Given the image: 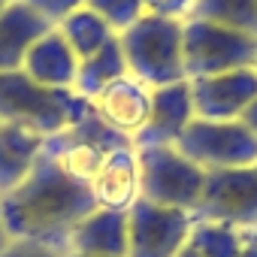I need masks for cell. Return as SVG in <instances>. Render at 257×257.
<instances>
[{
	"mask_svg": "<svg viewBox=\"0 0 257 257\" xmlns=\"http://www.w3.org/2000/svg\"><path fill=\"white\" fill-rule=\"evenodd\" d=\"M97 209L91 185L76 182L46 149L34 161L22 185L0 197V221L10 239L40 242L58 254H70L73 227Z\"/></svg>",
	"mask_w": 257,
	"mask_h": 257,
	"instance_id": "obj_1",
	"label": "cell"
},
{
	"mask_svg": "<svg viewBox=\"0 0 257 257\" xmlns=\"http://www.w3.org/2000/svg\"><path fill=\"white\" fill-rule=\"evenodd\" d=\"M91 112V100L73 88L37 85L25 70L0 73V124H22L43 137H55Z\"/></svg>",
	"mask_w": 257,
	"mask_h": 257,
	"instance_id": "obj_2",
	"label": "cell"
},
{
	"mask_svg": "<svg viewBox=\"0 0 257 257\" xmlns=\"http://www.w3.org/2000/svg\"><path fill=\"white\" fill-rule=\"evenodd\" d=\"M127 61V76L140 79L146 88H164L185 82L182 61V22L143 16L124 34H118Z\"/></svg>",
	"mask_w": 257,
	"mask_h": 257,
	"instance_id": "obj_3",
	"label": "cell"
},
{
	"mask_svg": "<svg viewBox=\"0 0 257 257\" xmlns=\"http://www.w3.org/2000/svg\"><path fill=\"white\" fill-rule=\"evenodd\" d=\"M254 58H257V37L203 19L182 22L185 79H206V76L254 67Z\"/></svg>",
	"mask_w": 257,
	"mask_h": 257,
	"instance_id": "obj_4",
	"label": "cell"
},
{
	"mask_svg": "<svg viewBox=\"0 0 257 257\" xmlns=\"http://www.w3.org/2000/svg\"><path fill=\"white\" fill-rule=\"evenodd\" d=\"M137 164H140V197L194 215L203 194L206 170L179 155L173 146L137 149Z\"/></svg>",
	"mask_w": 257,
	"mask_h": 257,
	"instance_id": "obj_5",
	"label": "cell"
},
{
	"mask_svg": "<svg viewBox=\"0 0 257 257\" xmlns=\"http://www.w3.org/2000/svg\"><path fill=\"white\" fill-rule=\"evenodd\" d=\"M173 149L200 170H239L257 164V137L242 121L194 118Z\"/></svg>",
	"mask_w": 257,
	"mask_h": 257,
	"instance_id": "obj_6",
	"label": "cell"
},
{
	"mask_svg": "<svg viewBox=\"0 0 257 257\" xmlns=\"http://www.w3.org/2000/svg\"><path fill=\"white\" fill-rule=\"evenodd\" d=\"M194 221H215L236 230L257 227V170H206Z\"/></svg>",
	"mask_w": 257,
	"mask_h": 257,
	"instance_id": "obj_7",
	"label": "cell"
},
{
	"mask_svg": "<svg viewBox=\"0 0 257 257\" xmlns=\"http://www.w3.org/2000/svg\"><path fill=\"white\" fill-rule=\"evenodd\" d=\"M124 143H134L131 137H121L118 131L106 127L94 109L73 127L55 134V137H46V149L55 155V161L82 185H91L94 176L100 173L103 161Z\"/></svg>",
	"mask_w": 257,
	"mask_h": 257,
	"instance_id": "obj_8",
	"label": "cell"
},
{
	"mask_svg": "<svg viewBox=\"0 0 257 257\" xmlns=\"http://www.w3.org/2000/svg\"><path fill=\"white\" fill-rule=\"evenodd\" d=\"M194 230V215L146 197L127 209V257H176Z\"/></svg>",
	"mask_w": 257,
	"mask_h": 257,
	"instance_id": "obj_9",
	"label": "cell"
},
{
	"mask_svg": "<svg viewBox=\"0 0 257 257\" xmlns=\"http://www.w3.org/2000/svg\"><path fill=\"white\" fill-rule=\"evenodd\" d=\"M191 82L194 118L203 121H239L242 112L257 100V70L242 67Z\"/></svg>",
	"mask_w": 257,
	"mask_h": 257,
	"instance_id": "obj_10",
	"label": "cell"
},
{
	"mask_svg": "<svg viewBox=\"0 0 257 257\" xmlns=\"http://www.w3.org/2000/svg\"><path fill=\"white\" fill-rule=\"evenodd\" d=\"M194 121V103H191V82H176L164 88H152V112L143 131L134 137L137 149L152 146H176V140L185 134V127Z\"/></svg>",
	"mask_w": 257,
	"mask_h": 257,
	"instance_id": "obj_11",
	"label": "cell"
},
{
	"mask_svg": "<svg viewBox=\"0 0 257 257\" xmlns=\"http://www.w3.org/2000/svg\"><path fill=\"white\" fill-rule=\"evenodd\" d=\"M94 115L118 131L121 137H137L143 131V124L149 121L152 112V88H146L140 79L134 76H121L112 85H106L94 100H91Z\"/></svg>",
	"mask_w": 257,
	"mask_h": 257,
	"instance_id": "obj_12",
	"label": "cell"
},
{
	"mask_svg": "<svg viewBox=\"0 0 257 257\" xmlns=\"http://www.w3.org/2000/svg\"><path fill=\"white\" fill-rule=\"evenodd\" d=\"M91 194L97 209H121L127 212L140 197V164H137V146L124 143L118 146L100 167V173L91 182Z\"/></svg>",
	"mask_w": 257,
	"mask_h": 257,
	"instance_id": "obj_13",
	"label": "cell"
},
{
	"mask_svg": "<svg viewBox=\"0 0 257 257\" xmlns=\"http://www.w3.org/2000/svg\"><path fill=\"white\" fill-rule=\"evenodd\" d=\"M70 254L88 257H127V212L94 209L85 215L70 236Z\"/></svg>",
	"mask_w": 257,
	"mask_h": 257,
	"instance_id": "obj_14",
	"label": "cell"
},
{
	"mask_svg": "<svg viewBox=\"0 0 257 257\" xmlns=\"http://www.w3.org/2000/svg\"><path fill=\"white\" fill-rule=\"evenodd\" d=\"M52 28L55 25H49L40 13H34L25 0L7 4V10L0 13V73L22 70L31 46Z\"/></svg>",
	"mask_w": 257,
	"mask_h": 257,
	"instance_id": "obj_15",
	"label": "cell"
},
{
	"mask_svg": "<svg viewBox=\"0 0 257 257\" xmlns=\"http://www.w3.org/2000/svg\"><path fill=\"white\" fill-rule=\"evenodd\" d=\"M22 70L37 85H46V88H73L76 85V73H79V58L73 55V49L61 37V31L52 28L49 34H43L31 46V52L25 55Z\"/></svg>",
	"mask_w": 257,
	"mask_h": 257,
	"instance_id": "obj_16",
	"label": "cell"
},
{
	"mask_svg": "<svg viewBox=\"0 0 257 257\" xmlns=\"http://www.w3.org/2000/svg\"><path fill=\"white\" fill-rule=\"evenodd\" d=\"M46 137L22 124H0V197L25 182Z\"/></svg>",
	"mask_w": 257,
	"mask_h": 257,
	"instance_id": "obj_17",
	"label": "cell"
},
{
	"mask_svg": "<svg viewBox=\"0 0 257 257\" xmlns=\"http://www.w3.org/2000/svg\"><path fill=\"white\" fill-rule=\"evenodd\" d=\"M121 76H127V61H124V52H121V40L115 34L103 49H97L91 58L79 61V73H76L73 91L79 97H85V100H94L106 85H112Z\"/></svg>",
	"mask_w": 257,
	"mask_h": 257,
	"instance_id": "obj_18",
	"label": "cell"
},
{
	"mask_svg": "<svg viewBox=\"0 0 257 257\" xmlns=\"http://www.w3.org/2000/svg\"><path fill=\"white\" fill-rule=\"evenodd\" d=\"M58 31H61V37L70 43V49H73V55H76L79 61L91 58L97 49H103V46L115 37V31H112L97 13H91L88 7H82V10H76L73 16H67V19L58 25Z\"/></svg>",
	"mask_w": 257,
	"mask_h": 257,
	"instance_id": "obj_19",
	"label": "cell"
},
{
	"mask_svg": "<svg viewBox=\"0 0 257 257\" xmlns=\"http://www.w3.org/2000/svg\"><path fill=\"white\" fill-rule=\"evenodd\" d=\"M191 19L215 22L257 37V0H197Z\"/></svg>",
	"mask_w": 257,
	"mask_h": 257,
	"instance_id": "obj_20",
	"label": "cell"
},
{
	"mask_svg": "<svg viewBox=\"0 0 257 257\" xmlns=\"http://www.w3.org/2000/svg\"><path fill=\"white\" fill-rule=\"evenodd\" d=\"M188 245L203 257H239L242 254V230L215 224V221H194Z\"/></svg>",
	"mask_w": 257,
	"mask_h": 257,
	"instance_id": "obj_21",
	"label": "cell"
},
{
	"mask_svg": "<svg viewBox=\"0 0 257 257\" xmlns=\"http://www.w3.org/2000/svg\"><path fill=\"white\" fill-rule=\"evenodd\" d=\"M85 7L91 13H97L115 34H124L134 22H140L146 16L143 0H85Z\"/></svg>",
	"mask_w": 257,
	"mask_h": 257,
	"instance_id": "obj_22",
	"label": "cell"
},
{
	"mask_svg": "<svg viewBox=\"0 0 257 257\" xmlns=\"http://www.w3.org/2000/svg\"><path fill=\"white\" fill-rule=\"evenodd\" d=\"M25 4H28L34 13H40L49 25L58 28L67 16H73L76 10L85 7V0H25Z\"/></svg>",
	"mask_w": 257,
	"mask_h": 257,
	"instance_id": "obj_23",
	"label": "cell"
},
{
	"mask_svg": "<svg viewBox=\"0 0 257 257\" xmlns=\"http://www.w3.org/2000/svg\"><path fill=\"white\" fill-rule=\"evenodd\" d=\"M197 7V0H143V10L146 16H158V19H176V22H185L191 19Z\"/></svg>",
	"mask_w": 257,
	"mask_h": 257,
	"instance_id": "obj_24",
	"label": "cell"
},
{
	"mask_svg": "<svg viewBox=\"0 0 257 257\" xmlns=\"http://www.w3.org/2000/svg\"><path fill=\"white\" fill-rule=\"evenodd\" d=\"M0 257H67V254H58L55 248L49 245H40V242H25V239H10V245L0 251Z\"/></svg>",
	"mask_w": 257,
	"mask_h": 257,
	"instance_id": "obj_25",
	"label": "cell"
},
{
	"mask_svg": "<svg viewBox=\"0 0 257 257\" xmlns=\"http://www.w3.org/2000/svg\"><path fill=\"white\" fill-rule=\"evenodd\" d=\"M239 257H257V227L242 230V254Z\"/></svg>",
	"mask_w": 257,
	"mask_h": 257,
	"instance_id": "obj_26",
	"label": "cell"
},
{
	"mask_svg": "<svg viewBox=\"0 0 257 257\" xmlns=\"http://www.w3.org/2000/svg\"><path fill=\"white\" fill-rule=\"evenodd\" d=\"M239 121H242V124L248 127V131H251V134L257 137V100H254V103H251V106H248V109L242 112V118H239Z\"/></svg>",
	"mask_w": 257,
	"mask_h": 257,
	"instance_id": "obj_27",
	"label": "cell"
},
{
	"mask_svg": "<svg viewBox=\"0 0 257 257\" xmlns=\"http://www.w3.org/2000/svg\"><path fill=\"white\" fill-rule=\"evenodd\" d=\"M10 245V233H7V227H4V221H0V251H4Z\"/></svg>",
	"mask_w": 257,
	"mask_h": 257,
	"instance_id": "obj_28",
	"label": "cell"
},
{
	"mask_svg": "<svg viewBox=\"0 0 257 257\" xmlns=\"http://www.w3.org/2000/svg\"><path fill=\"white\" fill-rule=\"evenodd\" d=\"M176 257H203V254H200V251H194L191 245H185V248H182V251H179Z\"/></svg>",
	"mask_w": 257,
	"mask_h": 257,
	"instance_id": "obj_29",
	"label": "cell"
},
{
	"mask_svg": "<svg viewBox=\"0 0 257 257\" xmlns=\"http://www.w3.org/2000/svg\"><path fill=\"white\" fill-rule=\"evenodd\" d=\"M7 10V0H0V13H4Z\"/></svg>",
	"mask_w": 257,
	"mask_h": 257,
	"instance_id": "obj_30",
	"label": "cell"
},
{
	"mask_svg": "<svg viewBox=\"0 0 257 257\" xmlns=\"http://www.w3.org/2000/svg\"><path fill=\"white\" fill-rule=\"evenodd\" d=\"M67 257H88V254H67Z\"/></svg>",
	"mask_w": 257,
	"mask_h": 257,
	"instance_id": "obj_31",
	"label": "cell"
},
{
	"mask_svg": "<svg viewBox=\"0 0 257 257\" xmlns=\"http://www.w3.org/2000/svg\"><path fill=\"white\" fill-rule=\"evenodd\" d=\"M254 70H257V58H254Z\"/></svg>",
	"mask_w": 257,
	"mask_h": 257,
	"instance_id": "obj_32",
	"label": "cell"
},
{
	"mask_svg": "<svg viewBox=\"0 0 257 257\" xmlns=\"http://www.w3.org/2000/svg\"><path fill=\"white\" fill-rule=\"evenodd\" d=\"M7 4H13V0H7Z\"/></svg>",
	"mask_w": 257,
	"mask_h": 257,
	"instance_id": "obj_33",
	"label": "cell"
},
{
	"mask_svg": "<svg viewBox=\"0 0 257 257\" xmlns=\"http://www.w3.org/2000/svg\"><path fill=\"white\" fill-rule=\"evenodd\" d=\"M254 170H257V164H254Z\"/></svg>",
	"mask_w": 257,
	"mask_h": 257,
	"instance_id": "obj_34",
	"label": "cell"
}]
</instances>
